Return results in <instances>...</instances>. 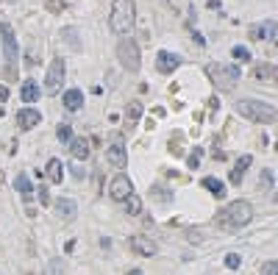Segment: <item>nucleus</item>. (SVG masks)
Segmentation results:
<instances>
[{"label":"nucleus","instance_id":"39448f33","mask_svg":"<svg viewBox=\"0 0 278 275\" xmlns=\"http://www.w3.org/2000/svg\"><path fill=\"white\" fill-rule=\"evenodd\" d=\"M0 36H3V53H6V69L3 75L9 81H17V61H20V50H17V39L6 23H0Z\"/></svg>","mask_w":278,"mask_h":275},{"label":"nucleus","instance_id":"79ce46f5","mask_svg":"<svg viewBox=\"0 0 278 275\" xmlns=\"http://www.w3.org/2000/svg\"><path fill=\"white\" fill-rule=\"evenodd\" d=\"M276 203H278V195H276Z\"/></svg>","mask_w":278,"mask_h":275},{"label":"nucleus","instance_id":"ddd939ff","mask_svg":"<svg viewBox=\"0 0 278 275\" xmlns=\"http://www.w3.org/2000/svg\"><path fill=\"white\" fill-rule=\"evenodd\" d=\"M251 36L256 39V42H261V39H278V25L273 23V20H267V23H261V25H253Z\"/></svg>","mask_w":278,"mask_h":275},{"label":"nucleus","instance_id":"b1692460","mask_svg":"<svg viewBox=\"0 0 278 275\" xmlns=\"http://www.w3.org/2000/svg\"><path fill=\"white\" fill-rule=\"evenodd\" d=\"M259 192H270L273 189V170H261V175H259Z\"/></svg>","mask_w":278,"mask_h":275},{"label":"nucleus","instance_id":"412c9836","mask_svg":"<svg viewBox=\"0 0 278 275\" xmlns=\"http://www.w3.org/2000/svg\"><path fill=\"white\" fill-rule=\"evenodd\" d=\"M251 156H242L239 161H236V167H234V172H231V183H242V178H245V170L251 167Z\"/></svg>","mask_w":278,"mask_h":275},{"label":"nucleus","instance_id":"aec40b11","mask_svg":"<svg viewBox=\"0 0 278 275\" xmlns=\"http://www.w3.org/2000/svg\"><path fill=\"white\" fill-rule=\"evenodd\" d=\"M47 181H53V183H61V178H64V164H61V159H50L47 161Z\"/></svg>","mask_w":278,"mask_h":275},{"label":"nucleus","instance_id":"cd10ccee","mask_svg":"<svg viewBox=\"0 0 278 275\" xmlns=\"http://www.w3.org/2000/svg\"><path fill=\"white\" fill-rule=\"evenodd\" d=\"M200 159H203V150H200V147H195V150L189 153V159H186L189 170H198V167H200Z\"/></svg>","mask_w":278,"mask_h":275},{"label":"nucleus","instance_id":"1a4fd4ad","mask_svg":"<svg viewBox=\"0 0 278 275\" xmlns=\"http://www.w3.org/2000/svg\"><path fill=\"white\" fill-rule=\"evenodd\" d=\"M178 67H181V56H175V53H170V50H159V56H156V69L159 72L170 75V72H175Z\"/></svg>","mask_w":278,"mask_h":275},{"label":"nucleus","instance_id":"2eb2a0df","mask_svg":"<svg viewBox=\"0 0 278 275\" xmlns=\"http://www.w3.org/2000/svg\"><path fill=\"white\" fill-rule=\"evenodd\" d=\"M131 248L137 250L139 256H153L156 253V242L142 236V233H137V236H131Z\"/></svg>","mask_w":278,"mask_h":275},{"label":"nucleus","instance_id":"4468645a","mask_svg":"<svg viewBox=\"0 0 278 275\" xmlns=\"http://www.w3.org/2000/svg\"><path fill=\"white\" fill-rule=\"evenodd\" d=\"M106 161L114 164V167H125V164H128V153H125V147H122L120 142L109 145V150H106Z\"/></svg>","mask_w":278,"mask_h":275},{"label":"nucleus","instance_id":"6e6552de","mask_svg":"<svg viewBox=\"0 0 278 275\" xmlns=\"http://www.w3.org/2000/svg\"><path fill=\"white\" fill-rule=\"evenodd\" d=\"M109 195H112V200H117V203H125V200L134 195V183H131L128 175H114L112 183H109Z\"/></svg>","mask_w":278,"mask_h":275},{"label":"nucleus","instance_id":"e433bc0d","mask_svg":"<svg viewBox=\"0 0 278 275\" xmlns=\"http://www.w3.org/2000/svg\"><path fill=\"white\" fill-rule=\"evenodd\" d=\"M72 178H75V181H84V170H81V167H72Z\"/></svg>","mask_w":278,"mask_h":275},{"label":"nucleus","instance_id":"72a5a7b5","mask_svg":"<svg viewBox=\"0 0 278 275\" xmlns=\"http://www.w3.org/2000/svg\"><path fill=\"white\" fill-rule=\"evenodd\" d=\"M61 36L67 39L70 47H78V42H75V31H72V28H64V31H61Z\"/></svg>","mask_w":278,"mask_h":275},{"label":"nucleus","instance_id":"ea45409f","mask_svg":"<svg viewBox=\"0 0 278 275\" xmlns=\"http://www.w3.org/2000/svg\"><path fill=\"white\" fill-rule=\"evenodd\" d=\"M192 39H195V42H198L200 47H206V39H203V36H200V34H195V36H192Z\"/></svg>","mask_w":278,"mask_h":275},{"label":"nucleus","instance_id":"f8f14e48","mask_svg":"<svg viewBox=\"0 0 278 275\" xmlns=\"http://www.w3.org/2000/svg\"><path fill=\"white\" fill-rule=\"evenodd\" d=\"M89 147H92V142H89L87 137H72L70 139V153H72V159H84V161H87L89 159V153H92V150H89Z\"/></svg>","mask_w":278,"mask_h":275},{"label":"nucleus","instance_id":"6ab92c4d","mask_svg":"<svg viewBox=\"0 0 278 275\" xmlns=\"http://www.w3.org/2000/svg\"><path fill=\"white\" fill-rule=\"evenodd\" d=\"M203 189H208L217 200L226 198V183H223L220 178H211V175H208V178H203Z\"/></svg>","mask_w":278,"mask_h":275},{"label":"nucleus","instance_id":"423d86ee","mask_svg":"<svg viewBox=\"0 0 278 275\" xmlns=\"http://www.w3.org/2000/svg\"><path fill=\"white\" fill-rule=\"evenodd\" d=\"M117 59H120V64L128 72H139V67H142V61H139V47L134 39H120V45H117Z\"/></svg>","mask_w":278,"mask_h":275},{"label":"nucleus","instance_id":"0eeeda50","mask_svg":"<svg viewBox=\"0 0 278 275\" xmlns=\"http://www.w3.org/2000/svg\"><path fill=\"white\" fill-rule=\"evenodd\" d=\"M64 75H67V67H64V59L56 56L50 61V69H47V78H45V92L47 95H59L61 84H64Z\"/></svg>","mask_w":278,"mask_h":275},{"label":"nucleus","instance_id":"58836bf2","mask_svg":"<svg viewBox=\"0 0 278 275\" xmlns=\"http://www.w3.org/2000/svg\"><path fill=\"white\" fill-rule=\"evenodd\" d=\"M0 100H9V89H6L3 84H0Z\"/></svg>","mask_w":278,"mask_h":275},{"label":"nucleus","instance_id":"393cba45","mask_svg":"<svg viewBox=\"0 0 278 275\" xmlns=\"http://www.w3.org/2000/svg\"><path fill=\"white\" fill-rule=\"evenodd\" d=\"M56 137H59V142H70L72 139V128H70L67 122H59L56 125Z\"/></svg>","mask_w":278,"mask_h":275},{"label":"nucleus","instance_id":"473e14b6","mask_svg":"<svg viewBox=\"0 0 278 275\" xmlns=\"http://www.w3.org/2000/svg\"><path fill=\"white\" fill-rule=\"evenodd\" d=\"M170 153H173V156H184L181 137H178V134H175V139H170Z\"/></svg>","mask_w":278,"mask_h":275},{"label":"nucleus","instance_id":"a19ab883","mask_svg":"<svg viewBox=\"0 0 278 275\" xmlns=\"http://www.w3.org/2000/svg\"><path fill=\"white\" fill-rule=\"evenodd\" d=\"M276 78H278V67H276Z\"/></svg>","mask_w":278,"mask_h":275},{"label":"nucleus","instance_id":"c85d7f7f","mask_svg":"<svg viewBox=\"0 0 278 275\" xmlns=\"http://www.w3.org/2000/svg\"><path fill=\"white\" fill-rule=\"evenodd\" d=\"M125 208H128V214H131V217H134V214H139L142 203H139V198H137V195H131V198L125 200Z\"/></svg>","mask_w":278,"mask_h":275},{"label":"nucleus","instance_id":"4be33fe9","mask_svg":"<svg viewBox=\"0 0 278 275\" xmlns=\"http://www.w3.org/2000/svg\"><path fill=\"white\" fill-rule=\"evenodd\" d=\"M139 117H142V103H139V100H131V103H128V114H125V128H131Z\"/></svg>","mask_w":278,"mask_h":275},{"label":"nucleus","instance_id":"4c0bfd02","mask_svg":"<svg viewBox=\"0 0 278 275\" xmlns=\"http://www.w3.org/2000/svg\"><path fill=\"white\" fill-rule=\"evenodd\" d=\"M53 275H61V267H59V258H53V264H50Z\"/></svg>","mask_w":278,"mask_h":275},{"label":"nucleus","instance_id":"f3484780","mask_svg":"<svg viewBox=\"0 0 278 275\" xmlns=\"http://www.w3.org/2000/svg\"><path fill=\"white\" fill-rule=\"evenodd\" d=\"M39 92H42V89H39V84L28 78L25 84H23V89H20V97H23L25 103H36V100H39Z\"/></svg>","mask_w":278,"mask_h":275},{"label":"nucleus","instance_id":"9d476101","mask_svg":"<svg viewBox=\"0 0 278 275\" xmlns=\"http://www.w3.org/2000/svg\"><path fill=\"white\" fill-rule=\"evenodd\" d=\"M53 208H56V214H59L64 223H72V220H75V214H78L75 200H70V198H59L56 203H53Z\"/></svg>","mask_w":278,"mask_h":275},{"label":"nucleus","instance_id":"7ed1b4c3","mask_svg":"<svg viewBox=\"0 0 278 275\" xmlns=\"http://www.w3.org/2000/svg\"><path fill=\"white\" fill-rule=\"evenodd\" d=\"M236 112L242 114L245 120H253V122H276L278 120V112L276 106L264 103V100H253V97H242L239 103H236Z\"/></svg>","mask_w":278,"mask_h":275},{"label":"nucleus","instance_id":"f704fd0d","mask_svg":"<svg viewBox=\"0 0 278 275\" xmlns=\"http://www.w3.org/2000/svg\"><path fill=\"white\" fill-rule=\"evenodd\" d=\"M34 195H39V203H42V206L50 203V192H47V186H39V192H34Z\"/></svg>","mask_w":278,"mask_h":275},{"label":"nucleus","instance_id":"9b49d317","mask_svg":"<svg viewBox=\"0 0 278 275\" xmlns=\"http://www.w3.org/2000/svg\"><path fill=\"white\" fill-rule=\"evenodd\" d=\"M42 122V114L36 112V109H20L17 112V125L23 131H31V128H36Z\"/></svg>","mask_w":278,"mask_h":275},{"label":"nucleus","instance_id":"f257e3e1","mask_svg":"<svg viewBox=\"0 0 278 275\" xmlns=\"http://www.w3.org/2000/svg\"><path fill=\"white\" fill-rule=\"evenodd\" d=\"M251 220H253V206L248 200H234V203H228L226 208H220L217 217H214L217 228H223V231H239V228H245Z\"/></svg>","mask_w":278,"mask_h":275},{"label":"nucleus","instance_id":"a878e982","mask_svg":"<svg viewBox=\"0 0 278 275\" xmlns=\"http://www.w3.org/2000/svg\"><path fill=\"white\" fill-rule=\"evenodd\" d=\"M253 75L259 78V81H267V78L273 75V67H270V64H256V69H253Z\"/></svg>","mask_w":278,"mask_h":275},{"label":"nucleus","instance_id":"a211bd4d","mask_svg":"<svg viewBox=\"0 0 278 275\" xmlns=\"http://www.w3.org/2000/svg\"><path fill=\"white\" fill-rule=\"evenodd\" d=\"M14 186H17V192L23 195V200H25V203H31V200H34V186H31V181H28L25 172H20V175H17Z\"/></svg>","mask_w":278,"mask_h":275},{"label":"nucleus","instance_id":"f03ea898","mask_svg":"<svg viewBox=\"0 0 278 275\" xmlns=\"http://www.w3.org/2000/svg\"><path fill=\"white\" fill-rule=\"evenodd\" d=\"M137 25V6L134 0H114L112 6V31L120 36H128Z\"/></svg>","mask_w":278,"mask_h":275},{"label":"nucleus","instance_id":"c756f323","mask_svg":"<svg viewBox=\"0 0 278 275\" xmlns=\"http://www.w3.org/2000/svg\"><path fill=\"white\" fill-rule=\"evenodd\" d=\"M259 275H278V261H264L259 267Z\"/></svg>","mask_w":278,"mask_h":275},{"label":"nucleus","instance_id":"c9c22d12","mask_svg":"<svg viewBox=\"0 0 278 275\" xmlns=\"http://www.w3.org/2000/svg\"><path fill=\"white\" fill-rule=\"evenodd\" d=\"M186 236H189V242H200V239H203V233L195 231V228H189V231H186Z\"/></svg>","mask_w":278,"mask_h":275},{"label":"nucleus","instance_id":"dca6fc26","mask_svg":"<svg viewBox=\"0 0 278 275\" xmlns=\"http://www.w3.org/2000/svg\"><path fill=\"white\" fill-rule=\"evenodd\" d=\"M61 103H64L67 112H78L81 106H84V92H81V89H67L64 97H61Z\"/></svg>","mask_w":278,"mask_h":275},{"label":"nucleus","instance_id":"2f4dec72","mask_svg":"<svg viewBox=\"0 0 278 275\" xmlns=\"http://www.w3.org/2000/svg\"><path fill=\"white\" fill-rule=\"evenodd\" d=\"M45 6H47V11H53V14H61L67 3H64V0H45Z\"/></svg>","mask_w":278,"mask_h":275},{"label":"nucleus","instance_id":"5701e85b","mask_svg":"<svg viewBox=\"0 0 278 275\" xmlns=\"http://www.w3.org/2000/svg\"><path fill=\"white\" fill-rule=\"evenodd\" d=\"M150 195H153V200H156V203H170V200H173V195H170V192L164 189V186H150Z\"/></svg>","mask_w":278,"mask_h":275},{"label":"nucleus","instance_id":"bb28decb","mask_svg":"<svg viewBox=\"0 0 278 275\" xmlns=\"http://www.w3.org/2000/svg\"><path fill=\"white\" fill-rule=\"evenodd\" d=\"M231 56H234L236 61H251V50H248L245 45H236L234 50H231Z\"/></svg>","mask_w":278,"mask_h":275},{"label":"nucleus","instance_id":"7c9ffc66","mask_svg":"<svg viewBox=\"0 0 278 275\" xmlns=\"http://www.w3.org/2000/svg\"><path fill=\"white\" fill-rule=\"evenodd\" d=\"M239 264H242V256H239V253H228V256H226V267H228V270H239Z\"/></svg>","mask_w":278,"mask_h":275},{"label":"nucleus","instance_id":"20e7f679","mask_svg":"<svg viewBox=\"0 0 278 275\" xmlns=\"http://www.w3.org/2000/svg\"><path fill=\"white\" fill-rule=\"evenodd\" d=\"M206 75L211 78V84L217 86L220 92H231L239 81V75H242V69L236 64H208Z\"/></svg>","mask_w":278,"mask_h":275}]
</instances>
